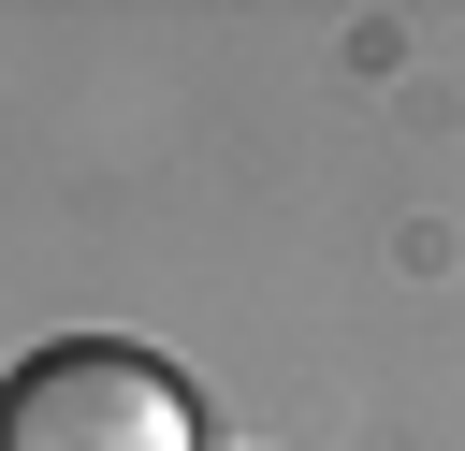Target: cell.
Segmentation results:
<instances>
[{
    "instance_id": "cell-1",
    "label": "cell",
    "mask_w": 465,
    "mask_h": 451,
    "mask_svg": "<svg viewBox=\"0 0 465 451\" xmlns=\"http://www.w3.org/2000/svg\"><path fill=\"white\" fill-rule=\"evenodd\" d=\"M203 407L174 364L116 349V335H73V349H29L0 378V451H189Z\"/></svg>"
}]
</instances>
